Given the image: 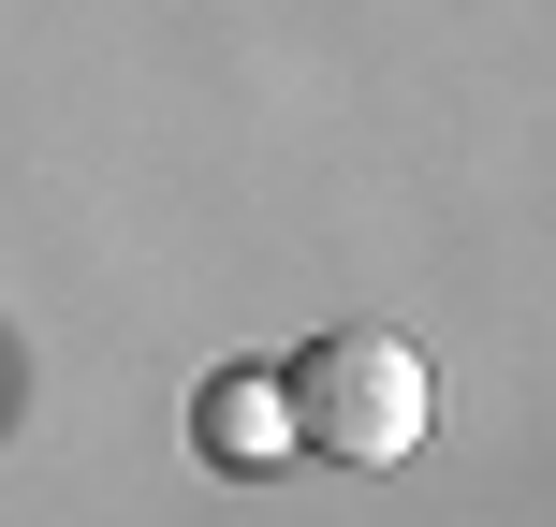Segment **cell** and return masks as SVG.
Instances as JSON below:
<instances>
[{"mask_svg": "<svg viewBox=\"0 0 556 527\" xmlns=\"http://www.w3.org/2000/svg\"><path fill=\"white\" fill-rule=\"evenodd\" d=\"M425 352L381 323H323L293 366H278V425H293L307 454H337V469H395V454H425Z\"/></svg>", "mask_w": 556, "mask_h": 527, "instance_id": "1", "label": "cell"}, {"mask_svg": "<svg viewBox=\"0 0 556 527\" xmlns=\"http://www.w3.org/2000/svg\"><path fill=\"white\" fill-rule=\"evenodd\" d=\"M191 440L220 454V469H264V454H293V425H278V366H220V381L191 396Z\"/></svg>", "mask_w": 556, "mask_h": 527, "instance_id": "2", "label": "cell"}]
</instances>
